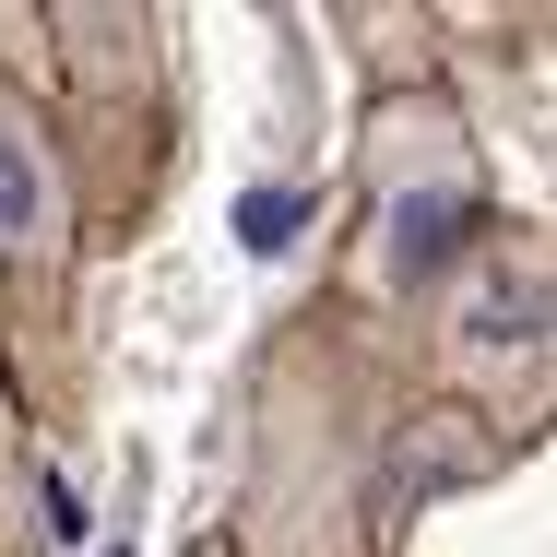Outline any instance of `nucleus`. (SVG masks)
<instances>
[{
  "instance_id": "1",
  "label": "nucleus",
  "mask_w": 557,
  "mask_h": 557,
  "mask_svg": "<svg viewBox=\"0 0 557 557\" xmlns=\"http://www.w3.org/2000/svg\"><path fill=\"white\" fill-rule=\"evenodd\" d=\"M60 237V190H48V154L0 119V261H36Z\"/></svg>"
},
{
  "instance_id": "2",
  "label": "nucleus",
  "mask_w": 557,
  "mask_h": 557,
  "mask_svg": "<svg viewBox=\"0 0 557 557\" xmlns=\"http://www.w3.org/2000/svg\"><path fill=\"white\" fill-rule=\"evenodd\" d=\"M534 333V285H486V309H474V344H522Z\"/></svg>"
},
{
  "instance_id": "3",
  "label": "nucleus",
  "mask_w": 557,
  "mask_h": 557,
  "mask_svg": "<svg viewBox=\"0 0 557 557\" xmlns=\"http://www.w3.org/2000/svg\"><path fill=\"white\" fill-rule=\"evenodd\" d=\"M285 225H297V190H261L249 202V249H285Z\"/></svg>"
}]
</instances>
